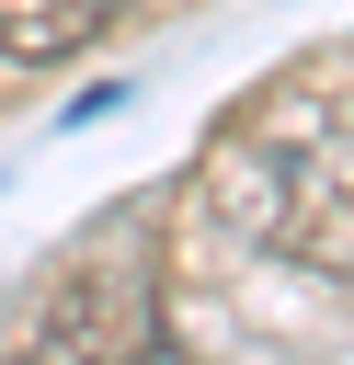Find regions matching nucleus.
I'll list each match as a JSON object with an SVG mask.
<instances>
[{
	"instance_id": "obj_1",
	"label": "nucleus",
	"mask_w": 354,
	"mask_h": 365,
	"mask_svg": "<svg viewBox=\"0 0 354 365\" xmlns=\"http://www.w3.org/2000/svg\"><path fill=\"white\" fill-rule=\"evenodd\" d=\"M206 194H217V217H228L251 251L354 285V103H343L331 80L263 91V103L217 137Z\"/></svg>"
},
{
	"instance_id": "obj_2",
	"label": "nucleus",
	"mask_w": 354,
	"mask_h": 365,
	"mask_svg": "<svg viewBox=\"0 0 354 365\" xmlns=\"http://www.w3.org/2000/svg\"><path fill=\"white\" fill-rule=\"evenodd\" d=\"M34 365H183V331H171V308H160L148 251H91V262L46 297Z\"/></svg>"
},
{
	"instance_id": "obj_3",
	"label": "nucleus",
	"mask_w": 354,
	"mask_h": 365,
	"mask_svg": "<svg viewBox=\"0 0 354 365\" xmlns=\"http://www.w3.org/2000/svg\"><path fill=\"white\" fill-rule=\"evenodd\" d=\"M137 0H0V68H57L80 46H103Z\"/></svg>"
}]
</instances>
